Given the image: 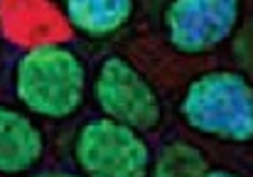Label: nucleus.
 I'll use <instances>...</instances> for the list:
<instances>
[{
    "instance_id": "nucleus-1",
    "label": "nucleus",
    "mask_w": 253,
    "mask_h": 177,
    "mask_svg": "<svg viewBox=\"0 0 253 177\" xmlns=\"http://www.w3.org/2000/svg\"><path fill=\"white\" fill-rule=\"evenodd\" d=\"M88 69L82 54L62 42H40L20 52L12 93L25 113L44 121L77 116L86 103Z\"/></svg>"
},
{
    "instance_id": "nucleus-2",
    "label": "nucleus",
    "mask_w": 253,
    "mask_h": 177,
    "mask_svg": "<svg viewBox=\"0 0 253 177\" xmlns=\"http://www.w3.org/2000/svg\"><path fill=\"white\" fill-rule=\"evenodd\" d=\"M179 116L199 135L224 143H251L253 82L239 69H209L187 84Z\"/></svg>"
},
{
    "instance_id": "nucleus-3",
    "label": "nucleus",
    "mask_w": 253,
    "mask_h": 177,
    "mask_svg": "<svg viewBox=\"0 0 253 177\" xmlns=\"http://www.w3.org/2000/svg\"><path fill=\"white\" fill-rule=\"evenodd\" d=\"M82 177H150L153 150L145 135L106 116L88 118L72 140Z\"/></svg>"
},
{
    "instance_id": "nucleus-4",
    "label": "nucleus",
    "mask_w": 253,
    "mask_h": 177,
    "mask_svg": "<svg viewBox=\"0 0 253 177\" xmlns=\"http://www.w3.org/2000/svg\"><path fill=\"white\" fill-rule=\"evenodd\" d=\"M91 91L101 116L140 133L155 131L163 121L160 93L133 62L121 54H111L98 64Z\"/></svg>"
},
{
    "instance_id": "nucleus-5",
    "label": "nucleus",
    "mask_w": 253,
    "mask_h": 177,
    "mask_svg": "<svg viewBox=\"0 0 253 177\" xmlns=\"http://www.w3.org/2000/svg\"><path fill=\"white\" fill-rule=\"evenodd\" d=\"M239 0H172L165 7V35L179 54H211L234 40L241 25Z\"/></svg>"
},
{
    "instance_id": "nucleus-6",
    "label": "nucleus",
    "mask_w": 253,
    "mask_h": 177,
    "mask_svg": "<svg viewBox=\"0 0 253 177\" xmlns=\"http://www.w3.org/2000/svg\"><path fill=\"white\" fill-rule=\"evenodd\" d=\"M47 153L44 131L22 108L0 103V177L30 175Z\"/></svg>"
},
{
    "instance_id": "nucleus-7",
    "label": "nucleus",
    "mask_w": 253,
    "mask_h": 177,
    "mask_svg": "<svg viewBox=\"0 0 253 177\" xmlns=\"http://www.w3.org/2000/svg\"><path fill=\"white\" fill-rule=\"evenodd\" d=\"M69 27L91 40H106L121 32L135 15L133 0H67L62 5Z\"/></svg>"
},
{
    "instance_id": "nucleus-8",
    "label": "nucleus",
    "mask_w": 253,
    "mask_h": 177,
    "mask_svg": "<svg viewBox=\"0 0 253 177\" xmlns=\"http://www.w3.org/2000/svg\"><path fill=\"white\" fill-rule=\"evenodd\" d=\"M209 170V160L197 145L187 140H169L158 155H153L150 177H207Z\"/></svg>"
},
{
    "instance_id": "nucleus-9",
    "label": "nucleus",
    "mask_w": 253,
    "mask_h": 177,
    "mask_svg": "<svg viewBox=\"0 0 253 177\" xmlns=\"http://www.w3.org/2000/svg\"><path fill=\"white\" fill-rule=\"evenodd\" d=\"M234 59L241 67L239 72H244L253 82V15H249L239 25L234 35Z\"/></svg>"
},
{
    "instance_id": "nucleus-10",
    "label": "nucleus",
    "mask_w": 253,
    "mask_h": 177,
    "mask_svg": "<svg viewBox=\"0 0 253 177\" xmlns=\"http://www.w3.org/2000/svg\"><path fill=\"white\" fill-rule=\"evenodd\" d=\"M25 177H82L79 173H67V170H40V173H30Z\"/></svg>"
},
{
    "instance_id": "nucleus-11",
    "label": "nucleus",
    "mask_w": 253,
    "mask_h": 177,
    "mask_svg": "<svg viewBox=\"0 0 253 177\" xmlns=\"http://www.w3.org/2000/svg\"><path fill=\"white\" fill-rule=\"evenodd\" d=\"M207 177H241V175H236V173H231V170H224V168H211V170L207 173Z\"/></svg>"
}]
</instances>
